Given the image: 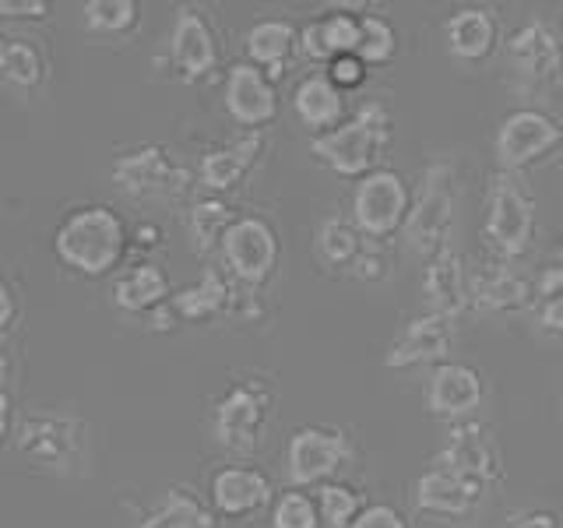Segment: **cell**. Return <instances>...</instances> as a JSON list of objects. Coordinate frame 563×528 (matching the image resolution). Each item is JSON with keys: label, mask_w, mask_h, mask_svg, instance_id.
Masks as SVG:
<instances>
[{"label": "cell", "mask_w": 563, "mask_h": 528, "mask_svg": "<svg viewBox=\"0 0 563 528\" xmlns=\"http://www.w3.org/2000/svg\"><path fill=\"white\" fill-rule=\"evenodd\" d=\"M131 246V229L120 211L106 205H85L60 222L53 237V251L60 264L85 278L110 275Z\"/></svg>", "instance_id": "cell-1"}, {"label": "cell", "mask_w": 563, "mask_h": 528, "mask_svg": "<svg viewBox=\"0 0 563 528\" xmlns=\"http://www.w3.org/2000/svg\"><path fill=\"white\" fill-rule=\"evenodd\" d=\"M18 451L22 458L46 475H60V480H75L88 472V422L78 413L64 409H40L18 419Z\"/></svg>", "instance_id": "cell-2"}, {"label": "cell", "mask_w": 563, "mask_h": 528, "mask_svg": "<svg viewBox=\"0 0 563 528\" xmlns=\"http://www.w3.org/2000/svg\"><path fill=\"white\" fill-rule=\"evenodd\" d=\"M387 141H391V113H387L384 102L369 99L334 131L317 134L310 141V152L339 176L363 180L366 173L377 169Z\"/></svg>", "instance_id": "cell-3"}, {"label": "cell", "mask_w": 563, "mask_h": 528, "mask_svg": "<svg viewBox=\"0 0 563 528\" xmlns=\"http://www.w3.org/2000/svg\"><path fill=\"white\" fill-rule=\"evenodd\" d=\"M454 211H457V166L451 158H433L422 169L419 190L412 194L409 216H405L401 226L405 246L422 261H430L444 246H451Z\"/></svg>", "instance_id": "cell-4"}, {"label": "cell", "mask_w": 563, "mask_h": 528, "mask_svg": "<svg viewBox=\"0 0 563 528\" xmlns=\"http://www.w3.org/2000/svg\"><path fill=\"white\" fill-rule=\"evenodd\" d=\"M483 233L497 261H518L532 251L536 243V201L528 187L518 180V173L493 176L486 194V222Z\"/></svg>", "instance_id": "cell-5"}, {"label": "cell", "mask_w": 563, "mask_h": 528, "mask_svg": "<svg viewBox=\"0 0 563 528\" xmlns=\"http://www.w3.org/2000/svg\"><path fill=\"white\" fill-rule=\"evenodd\" d=\"M110 180L131 201L169 205L187 194L190 169L166 145H137L113 158Z\"/></svg>", "instance_id": "cell-6"}, {"label": "cell", "mask_w": 563, "mask_h": 528, "mask_svg": "<svg viewBox=\"0 0 563 528\" xmlns=\"http://www.w3.org/2000/svg\"><path fill=\"white\" fill-rule=\"evenodd\" d=\"M507 67L525 92H553L563 81V35L550 18H528L510 32Z\"/></svg>", "instance_id": "cell-7"}, {"label": "cell", "mask_w": 563, "mask_h": 528, "mask_svg": "<svg viewBox=\"0 0 563 528\" xmlns=\"http://www.w3.org/2000/svg\"><path fill=\"white\" fill-rule=\"evenodd\" d=\"M412 194L405 176L395 169H374L366 173L352 194V226L360 229L366 240H387L401 233L405 216H409Z\"/></svg>", "instance_id": "cell-8"}, {"label": "cell", "mask_w": 563, "mask_h": 528, "mask_svg": "<svg viewBox=\"0 0 563 528\" xmlns=\"http://www.w3.org/2000/svg\"><path fill=\"white\" fill-rule=\"evenodd\" d=\"M219 254L225 261V272L233 275L240 286L261 289L264 282L275 275L278 264V237L268 219L261 216H243L233 219L219 243Z\"/></svg>", "instance_id": "cell-9"}, {"label": "cell", "mask_w": 563, "mask_h": 528, "mask_svg": "<svg viewBox=\"0 0 563 528\" xmlns=\"http://www.w3.org/2000/svg\"><path fill=\"white\" fill-rule=\"evenodd\" d=\"M272 419V395L257 381L233 384L216 405V440L233 454H251Z\"/></svg>", "instance_id": "cell-10"}, {"label": "cell", "mask_w": 563, "mask_h": 528, "mask_svg": "<svg viewBox=\"0 0 563 528\" xmlns=\"http://www.w3.org/2000/svg\"><path fill=\"white\" fill-rule=\"evenodd\" d=\"M437 465H444L448 472H454L457 480H465L479 493H486L489 486H497L504 480V458H500L497 440H493V433L475 419L454 422Z\"/></svg>", "instance_id": "cell-11"}, {"label": "cell", "mask_w": 563, "mask_h": 528, "mask_svg": "<svg viewBox=\"0 0 563 528\" xmlns=\"http://www.w3.org/2000/svg\"><path fill=\"white\" fill-rule=\"evenodd\" d=\"M560 141H563V128L556 117L542 110H515L504 117L497 141H493L497 166L500 173H521L525 166L542 163Z\"/></svg>", "instance_id": "cell-12"}, {"label": "cell", "mask_w": 563, "mask_h": 528, "mask_svg": "<svg viewBox=\"0 0 563 528\" xmlns=\"http://www.w3.org/2000/svg\"><path fill=\"white\" fill-rule=\"evenodd\" d=\"M349 454H352V444L342 430L299 427L289 437V451H286V469H289L292 490L331 483V475L349 462Z\"/></svg>", "instance_id": "cell-13"}, {"label": "cell", "mask_w": 563, "mask_h": 528, "mask_svg": "<svg viewBox=\"0 0 563 528\" xmlns=\"http://www.w3.org/2000/svg\"><path fill=\"white\" fill-rule=\"evenodd\" d=\"M451 345H454V321L437 314H422L395 334V342L384 352V366L387 370L440 366L448 363Z\"/></svg>", "instance_id": "cell-14"}, {"label": "cell", "mask_w": 563, "mask_h": 528, "mask_svg": "<svg viewBox=\"0 0 563 528\" xmlns=\"http://www.w3.org/2000/svg\"><path fill=\"white\" fill-rule=\"evenodd\" d=\"M169 61L176 67V75L184 81H198L211 75L219 64V43H216V29L208 25V18L194 8L184 4L173 18V32H169Z\"/></svg>", "instance_id": "cell-15"}, {"label": "cell", "mask_w": 563, "mask_h": 528, "mask_svg": "<svg viewBox=\"0 0 563 528\" xmlns=\"http://www.w3.org/2000/svg\"><path fill=\"white\" fill-rule=\"evenodd\" d=\"M483 314H521L532 307V282H528L515 264L486 261L468 272V310Z\"/></svg>", "instance_id": "cell-16"}, {"label": "cell", "mask_w": 563, "mask_h": 528, "mask_svg": "<svg viewBox=\"0 0 563 528\" xmlns=\"http://www.w3.org/2000/svg\"><path fill=\"white\" fill-rule=\"evenodd\" d=\"M486 384L483 374L468 363H440L427 381V409L437 419L462 422L483 405Z\"/></svg>", "instance_id": "cell-17"}, {"label": "cell", "mask_w": 563, "mask_h": 528, "mask_svg": "<svg viewBox=\"0 0 563 528\" xmlns=\"http://www.w3.org/2000/svg\"><path fill=\"white\" fill-rule=\"evenodd\" d=\"M225 110L243 131H261L278 113L275 81H268L261 67L240 61L225 78Z\"/></svg>", "instance_id": "cell-18"}, {"label": "cell", "mask_w": 563, "mask_h": 528, "mask_svg": "<svg viewBox=\"0 0 563 528\" xmlns=\"http://www.w3.org/2000/svg\"><path fill=\"white\" fill-rule=\"evenodd\" d=\"M422 296H427L430 314L448 317V321H457L468 310V264L454 246H444V251L427 261Z\"/></svg>", "instance_id": "cell-19"}, {"label": "cell", "mask_w": 563, "mask_h": 528, "mask_svg": "<svg viewBox=\"0 0 563 528\" xmlns=\"http://www.w3.org/2000/svg\"><path fill=\"white\" fill-rule=\"evenodd\" d=\"M500 14L493 8H462L448 18L444 40L457 64H483L500 46Z\"/></svg>", "instance_id": "cell-20"}, {"label": "cell", "mask_w": 563, "mask_h": 528, "mask_svg": "<svg viewBox=\"0 0 563 528\" xmlns=\"http://www.w3.org/2000/svg\"><path fill=\"white\" fill-rule=\"evenodd\" d=\"M211 504L225 518H243L272 504V480L251 465H222L211 475Z\"/></svg>", "instance_id": "cell-21"}, {"label": "cell", "mask_w": 563, "mask_h": 528, "mask_svg": "<svg viewBox=\"0 0 563 528\" xmlns=\"http://www.w3.org/2000/svg\"><path fill=\"white\" fill-rule=\"evenodd\" d=\"M264 148L261 131H240L219 148H208L198 163V176L208 190H233L246 173L254 169Z\"/></svg>", "instance_id": "cell-22"}, {"label": "cell", "mask_w": 563, "mask_h": 528, "mask_svg": "<svg viewBox=\"0 0 563 528\" xmlns=\"http://www.w3.org/2000/svg\"><path fill=\"white\" fill-rule=\"evenodd\" d=\"M246 64L261 67L268 81H278L299 53V29L286 18H264L246 32Z\"/></svg>", "instance_id": "cell-23"}, {"label": "cell", "mask_w": 563, "mask_h": 528, "mask_svg": "<svg viewBox=\"0 0 563 528\" xmlns=\"http://www.w3.org/2000/svg\"><path fill=\"white\" fill-rule=\"evenodd\" d=\"M479 501H483V493L468 486L465 480H457L444 465H433L430 472H422L416 480V507L427 510V515L465 518L479 507Z\"/></svg>", "instance_id": "cell-24"}, {"label": "cell", "mask_w": 563, "mask_h": 528, "mask_svg": "<svg viewBox=\"0 0 563 528\" xmlns=\"http://www.w3.org/2000/svg\"><path fill=\"white\" fill-rule=\"evenodd\" d=\"M292 110L313 131V138L328 134L345 120V92H339V88L328 81L324 70H313V75H307L296 85Z\"/></svg>", "instance_id": "cell-25"}, {"label": "cell", "mask_w": 563, "mask_h": 528, "mask_svg": "<svg viewBox=\"0 0 563 528\" xmlns=\"http://www.w3.org/2000/svg\"><path fill=\"white\" fill-rule=\"evenodd\" d=\"M229 293H233V282L225 278V272L216 268V264H205L201 278L194 282V286L173 293L169 304H173V310H176V317H180V321H187V324H205V321H211V317L225 314Z\"/></svg>", "instance_id": "cell-26"}, {"label": "cell", "mask_w": 563, "mask_h": 528, "mask_svg": "<svg viewBox=\"0 0 563 528\" xmlns=\"http://www.w3.org/2000/svg\"><path fill=\"white\" fill-rule=\"evenodd\" d=\"M169 296H173L169 278L152 261L120 272V278L113 282V304L123 314H152L155 307H163Z\"/></svg>", "instance_id": "cell-27"}, {"label": "cell", "mask_w": 563, "mask_h": 528, "mask_svg": "<svg viewBox=\"0 0 563 528\" xmlns=\"http://www.w3.org/2000/svg\"><path fill=\"white\" fill-rule=\"evenodd\" d=\"M0 78L11 88H40L46 78V61L35 43L22 40V35H8L0 32Z\"/></svg>", "instance_id": "cell-28"}, {"label": "cell", "mask_w": 563, "mask_h": 528, "mask_svg": "<svg viewBox=\"0 0 563 528\" xmlns=\"http://www.w3.org/2000/svg\"><path fill=\"white\" fill-rule=\"evenodd\" d=\"M366 243L369 240L345 216H328L321 226H317V257L334 272H349L352 261L363 254Z\"/></svg>", "instance_id": "cell-29"}, {"label": "cell", "mask_w": 563, "mask_h": 528, "mask_svg": "<svg viewBox=\"0 0 563 528\" xmlns=\"http://www.w3.org/2000/svg\"><path fill=\"white\" fill-rule=\"evenodd\" d=\"M229 226H233V208H229L222 198H201V201L190 205L187 237L194 243V251H198V257L219 254V243H222Z\"/></svg>", "instance_id": "cell-30"}, {"label": "cell", "mask_w": 563, "mask_h": 528, "mask_svg": "<svg viewBox=\"0 0 563 528\" xmlns=\"http://www.w3.org/2000/svg\"><path fill=\"white\" fill-rule=\"evenodd\" d=\"M134 528H216V515L190 490L173 486L163 497V504Z\"/></svg>", "instance_id": "cell-31"}, {"label": "cell", "mask_w": 563, "mask_h": 528, "mask_svg": "<svg viewBox=\"0 0 563 528\" xmlns=\"http://www.w3.org/2000/svg\"><path fill=\"white\" fill-rule=\"evenodd\" d=\"M81 18L92 35H128L141 22V4L137 0H85Z\"/></svg>", "instance_id": "cell-32"}, {"label": "cell", "mask_w": 563, "mask_h": 528, "mask_svg": "<svg viewBox=\"0 0 563 528\" xmlns=\"http://www.w3.org/2000/svg\"><path fill=\"white\" fill-rule=\"evenodd\" d=\"M313 501H317V515H321V528H352V521L366 507L360 493L345 483H324Z\"/></svg>", "instance_id": "cell-33"}, {"label": "cell", "mask_w": 563, "mask_h": 528, "mask_svg": "<svg viewBox=\"0 0 563 528\" xmlns=\"http://www.w3.org/2000/svg\"><path fill=\"white\" fill-rule=\"evenodd\" d=\"M398 53V32L384 14H360V46L356 57L366 67L387 64Z\"/></svg>", "instance_id": "cell-34"}, {"label": "cell", "mask_w": 563, "mask_h": 528, "mask_svg": "<svg viewBox=\"0 0 563 528\" xmlns=\"http://www.w3.org/2000/svg\"><path fill=\"white\" fill-rule=\"evenodd\" d=\"M317 25H321V35H324V46L334 57H342V53H356L360 46V14H352L349 4H339L331 8L324 18H317Z\"/></svg>", "instance_id": "cell-35"}, {"label": "cell", "mask_w": 563, "mask_h": 528, "mask_svg": "<svg viewBox=\"0 0 563 528\" xmlns=\"http://www.w3.org/2000/svg\"><path fill=\"white\" fill-rule=\"evenodd\" d=\"M272 528H321L317 501L307 490H286L272 504Z\"/></svg>", "instance_id": "cell-36"}, {"label": "cell", "mask_w": 563, "mask_h": 528, "mask_svg": "<svg viewBox=\"0 0 563 528\" xmlns=\"http://www.w3.org/2000/svg\"><path fill=\"white\" fill-rule=\"evenodd\" d=\"M366 64L356 57V53H342V57H334V61H328V81L339 88V92H349V88H360L363 81H366Z\"/></svg>", "instance_id": "cell-37"}, {"label": "cell", "mask_w": 563, "mask_h": 528, "mask_svg": "<svg viewBox=\"0 0 563 528\" xmlns=\"http://www.w3.org/2000/svg\"><path fill=\"white\" fill-rule=\"evenodd\" d=\"M352 528H409V521L391 504H366L360 510V518L352 521Z\"/></svg>", "instance_id": "cell-38"}, {"label": "cell", "mask_w": 563, "mask_h": 528, "mask_svg": "<svg viewBox=\"0 0 563 528\" xmlns=\"http://www.w3.org/2000/svg\"><path fill=\"white\" fill-rule=\"evenodd\" d=\"M345 275H352V278H360V282H380L384 275H387V261H384V254L377 251V246H363V254L352 261V268L345 272Z\"/></svg>", "instance_id": "cell-39"}, {"label": "cell", "mask_w": 563, "mask_h": 528, "mask_svg": "<svg viewBox=\"0 0 563 528\" xmlns=\"http://www.w3.org/2000/svg\"><path fill=\"white\" fill-rule=\"evenodd\" d=\"M553 296H563V264L560 261L545 264L539 278L532 282V304H545V299H553Z\"/></svg>", "instance_id": "cell-40"}, {"label": "cell", "mask_w": 563, "mask_h": 528, "mask_svg": "<svg viewBox=\"0 0 563 528\" xmlns=\"http://www.w3.org/2000/svg\"><path fill=\"white\" fill-rule=\"evenodd\" d=\"M299 53H303V57L313 61V64H328L331 61V53L324 46V35H321V25H317V22H307L303 29H299Z\"/></svg>", "instance_id": "cell-41"}, {"label": "cell", "mask_w": 563, "mask_h": 528, "mask_svg": "<svg viewBox=\"0 0 563 528\" xmlns=\"http://www.w3.org/2000/svg\"><path fill=\"white\" fill-rule=\"evenodd\" d=\"M536 321L545 334H556V339H563V296H553L545 299V304H539V314Z\"/></svg>", "instance_id": "cell-42"}, {"label": "cell", "mask_w": 563, "mask_h": 528, "mask_svg": "<svg viewBox=\"0 0 563 528\" xmlns=\"http://www.w3.org/2000/svg\"><path fill=\"white\" fill-rule=\"evenodd\" d=\"M49 4L46 0H0V18H46Z\"/></svg>", "instance_id": "cell-43"}, {"label": "cell", "mask_w": 563, "mask_h": 528, "mask_svg": "<svg viewBox=\"0 0 563 528\" xmlns=\"http://www.w3.org/2000/svg\"><path fill=\"white\" fill-rule=\"evenodd\" d=\"M507 528H560V518L553 510H525V515H518Z\"/></svg>", "instance_id": "cell-44"}, {"label": "cell", "mask_w": 563, "mask_h": 528, "mask_svg": "<svg viewBox=\"0 0 563 528\" xmlns=\"http://www.w3.org/2000/svg\"><path fill=\"white\" fill-rule=\"evenodd\" d=\"M148 321H152V328H155V331H173L176 324H180V317H176L173 304H169V299H166L163 307H155V310L148 314Z\"/></svg>", "instance_id": "cell-45"}, {"label": "cell", "mask_w": 563, "mask_h": 528, "mask_svg": "<svg viewBox=\"0 0 563 528\" xmlns=\"http://www.w3.org/2000/svg\"><path fill=\"white\" fill-rule=\"evenodd\" d=\"M14 310H18L14 293H11V286H8V278H0V331H4V328L14 321Z\"/></svg>", "instance_id": "cell-46"}, {"label": "cell", "mask_w": 563, "mask_h": 528, "mask_svg": "<svg viewBox=\"0 0 563 528\" xmlns=\"http://www.w3.org/2000/svg\"><path fill=\"white\" fill-rule=\"evenodd\" d=\"M137 237V243H145V246H155L158 240H163V229H158L155 222H141L134 233H131V240Z\"/></svg>", "instance_id": "cell-47"}, {"label": "cell", "mask_w": 563, "mask_h": 528, "mask_svg": "<svg viewBox=\"0 0 563 528\" xmlns=\"http://www.w3.org/2000/svg\"><path fill=\"white\" fill-rule=\"evenodd\" d=\"M8 433H11V398L4 387H0V444L8 440Z\"/></svg>", "instance_id": "cell-48"}, {"label": "cell", "mask_w": 563, "mask_h": 528, "mask_svg": "<svg viewBox=\"0 0 563 528\" xmlns=\"http://www.w3.org/2000/svg\"><path fill=\"white\" fill-rule=\"evenodd\" d=\"M8 370H11V363L4 356V349H0V387H4V381H8Z\"/></svg>", "instance_id": "cell-49"}, {"label": "cell", "mask_w": 563, "mask_h": 528, "mask_svg": "<svg viewBox=\"0 0 563 528\" xmlns=\"http://www.w3.org/2000/svg\"><path fill=\"white\" fill-rule=\"evenodd\" d=\"M560 264H563V246H560Z\"/></svg>", "instance_id": "cell-50"}]
</instances>
